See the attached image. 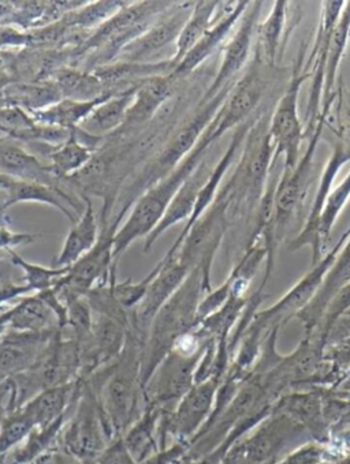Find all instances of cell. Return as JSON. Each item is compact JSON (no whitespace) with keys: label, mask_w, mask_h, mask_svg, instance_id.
I'll return each mask as SVG.
<instances>
[{"label":"cell","mask_w":350,"mask_h":464,"mask_svg":"<svg viewBox=\"0 0 350 464\" xmlns=\"http://www.w3.org/2000/svg\"><path fill=\"white\" fill-rule=\"evenodd\" d=\"M141 343L129 334L125 350L117 362L93 373L86 379L98 398L102 414L110 433L122 436L129 428L140 396H144L141 385Z\"/></svg>","instance_id":"3957f363"},{"label":"cell","mask_w":350,"mask_h":464,"mask_svg":"<svg viewBox=\"0 0 350 464\" xmlns=\"http://www.w3.org/2000/svg\"><path fill=\"white\" fill-rule=\"evenodd\" d=\"M0 227H9V216L6 215V209L0 207Z\"/></svg>","instance_id":"681fc988"},{"label":"cell","mask_w":350,"mask_h":464,"mask_svg":"<svg viewBox=\"0 0 350 464\" xmlns=\"http://www.w3.org/2000/svg\"><path fill=\"white\" fill-rule=\"evenodd\" d=\"M180 82L181 80L175 77L172 72L142 81L134 93L125 125L120 131L133 133L150 125L163 110L164 105L174 99Z\"/></svg>","instance_id":"ac0fdd59"},{"label":"cell","mask_w":350,"mask_h":464,"mask_svg":"<svg viewBox=\"0 0 350 464\" xmlns=\"http://www.w3.org/2000/svg\"><path fill=\"white\" fill-rule=\"evenodd\" d=\"M289 6L290 4L287 0H278L273 5L267 18L263 23H258L256 45L267 66H276L284 55L287 39L292 32V28L287 26Z\"/></svg>","instance_id":"d4e9b609"},{"label":"cell","mask_w":350,"mask_h":464,"mask_svg":"<svg viewBox=\"0 0 350 464\" xmlns=\"http://www.w3.org/2000/svg\"><path fill=\"white\" fill-rule=\"evenodd\" d=\"M350 42V2L345 4L344 12L341 18L334 29L331 36L330 47H328L327 63H326L325 86H323L322 105H320V115L330 118L331 110L335 104L338 92H336V82H338L339 67H341L342 59L346 53L347 45Z\"/></svg>","instance_id":"4316f807"},{"label":"cell","mask_w":350,"mask_h":464,"mask_svg":"<svg viewBox=\"0 0 350 464\" xmlns=\"http://www.w3.org/2000/svg\"><path fill=\"white\" fill-rule=\"evenodd\" d=\"M195 2H179L161 13L139 39L128 45L117 61L145 63L167 45L175 44L192 13Z\"/></svg>","instance_id":"2e32d148"},{"label":"cell","mask_w":350,"mask_h":464,"mask_svg":"<svg viewBox=\"0 0 350 464\" xmlns=\"http://www.w3.org/2000/svg\"><path fill=\"white\" fill-rule=\"evenodd\" d=\"M211 171L212 169H209L207 160H203L199 164L198 169L182 183L181 188L177 191L172 201L170 202V207L167 208L160 223H159L158 227L145 238L144 253H148L152 249L155 242L163 236L167 229L171 228L175 224L181 223V221H188L192 218L199 194H200L203 186L206 185Z\"/></svg>","instance_id":"7402d4cb"},{"label":"cell","mask_w":350,"mask_h":464,"mask_svg":"<svg viewBox=\"0 0 350 464\" xmlns=\"http://www.w3.org/2000/svg\"><path fill=\"white\" fill-rule=\"evenodd\" d=\"M349 161L350 142L341 134H336L333 153H331L330 159H328L327 164H326L322 175H320L316 196H315L314 202H312L306 226L303 227L297 238L289 246L292 252L303 249L304 246L311 247L312 266H316L322 260L323 245L319 238V221L323 208H325L326 201H327L328 196L333 190L334 182H335L339 171Z\"/></svg>","instance_id":"5bb4252c"},{"label":"cell","mask_w":350,"mask_h":464,"mask_svg":"<svg viewBox=\"0 0 350 464\" xmlns=\"http://www.w3.org/2000/svg\"><path fill=\"white\" fill-rule=\"evenodd\" d=\"M112 96H117V94H106V96L92 100V102L62 99L61 102H55V104L50 105L44 110L34 111L31 113L39 125L55 126V128L74 130L93 112L96 107H99L102 102H106Z\"/></svg>","instance_id":"1f68e13d"},{"label":"cell","mask_w":350,"mask_h":464,"mask_svg":"<svg viewBox=\"0 0 350 464\" xmlns=\"http://www.w3.org/2000/svg\"><path fill=\"white\" fill-rule=\"evenodd\" d=\"M83 201L85 205L83 215L70 228L63 247L55 260V268H70L98 244L101 226L96 218L92 199L90 197H83Z\"/></svg>","instance_id":"cb8c5ba5"},{"label":"cell","mask_w":350,"mask_h":464,"mask_svg":"<svg viewBox=\"0 0 350 464\" xmlns=\"http://www.w3.org/2000/svg\"><path fill=\"white\" fill-rule=\"evenodd\" d=\"M211 339L198 326L175 343L145 385L147 404L164 409L167 404L179 403L190 392L195 385L199 363Z\"/></svg>","instance_id":"5b68a950"},{"label":"cell","mask_w":350,"mask_h":464,"mask_svg":"<svg viewBox=\"0 0 350 464\" xmlns=\"http://www.w3.org/2000/svg\"><path fill=\"white\" fill-rule=\"evenodd\" d=\"M327 122L328 120L326 116L319 115L314 133L309 136L311 139H309L306 152L293 169H284L281 178L277 182L274 205H276V234L278 242L281 241L282 231L293 220L308 193L315 153L319 147L320 139H322Z\"/></svg>","instance_id":"8fae6325"},{"label":"cell","mask_w":350,"mask_h":464,"mask_svg":"<svg viewBox=\"0 0 350 464\" xmlns=\"http://www.w3.org/2000/svg\"><path fill=\"white\" fill-rule=\"evenodd\" d=\"M344 0L336 2H323L319 24H317L316 36L311 53L306 56V70L311 72L312 83L309 91L308 107H306V136L314 133L315 126L320 115L322 105L323 86H325L326 63H327L328 47L334 29L344 12Z\"/></svg>","instance_id":"7c38bea8"},{"label":"cell","mask_w":350,"mask_h":464,"mask_svg":"<svg viewBox=\"0 0 350 464\" xmlns=\"http://www.w3.org/2000/svg\"><path fill=\"white\" fill-rule=\"evenodd\" d=\"M96 150V148L78 139L74 129L66 142L48 150V169L55 179H69L90 163Z\"/></svg>","instance_id":"d6a6232c"},{"label":"cell","mask_w":350,"mask_h":464,"mask_svg":"<svg viewBox=\"0 0 350 464\" xmlns=\"http://www.w3.org/2000/svg\"><path fill=\"white\" fill-rule=\"evenodd\" d=\"M10 260L24 272L26 287L37 294L53 288L58 283V280L69 272V268H55V266L47 268V266L29 263V261L24 260L20 255H17L15 250L10 252Z\"/></svg>","instance_id":"8d00e7d4"},{"label":"cell","mask_w":350,"mask_h":464,"mask_svg":"<svg viewBox=\"0 0 350 464\" xmlns=\"http://www.w3.org/2000/svg\"><path fill=\"white\" fill-rule=\"evenodd\" d=\"M78 387L80 380L47 388L26 401L21 409L31 418L34 428L53 425L66 415L67 409L77 398Z\"/></svg>","instance_id":"484cf974"},{"label":"cell","mask_w":350,"mask_h":464,"mask_svg":"<svg viewBox=\"0 0 350 464\" xmlns=\"http://www.w3.org/2000/svg\"><path fill=\"white\" fill-rule=\"evenodd\" d=\"M322 453L320 448L308 445V447L296 452L295 455L289 456L287 460L281 464H317L322 459Z\"/></svg>","instance_id":"f6af8a7d"},{"label":"cell","mask_w":350,"mask_h":464,"mask_svg":"<svg viewBox=\"0 0 350 464\" xmlns=\"http://www.w3.org/2000/svg\"><path fill=\"white\" fill-rule=\"evenodd\" d=\"M349 199L350 172L335 188L331 190L325 208H323L319 221V238L323 246H325L326 241L330 239L331 231H333L334 226H335L336 218H339Z\"/></svg>","instance_id":"74e56055"},{"label":"cell","mask_w":350,"mask_h":464,"mask_svg":"<svg viewBox=\"0 0 350 464\" xmlns=\"http://www.w3.org/2000/svg\"><path fill=\"white\" fill-rule=\"evenodd\" d=\"M346 315H350V310H349V313H347V314H346Z\"/></svg>","instance_id":"816d5d0a"},{"label":"cell","mask_w":350,"mask_h":464,"mask_svg":"<svg viewBox=\"0 0 350 464\" xmlns=\"http://www.w3.org/2000/svg\"><path fill=\"white\" fill-rule=\"evenodd\" d=\"M228 212H230V196H228V188L223 186L211 207L188 232L179 253L175 255L190 272L200 268L209 287H211V272L215 255L228 228Z\"/></svg>","instance_id":"ba28073f"},{"label":"cell","mask_w":350,"mask_h":464,"mask_svg":"<svg viewBox=\"0 0 350 464\" xmlns=\"http://www.w3.org/2000/svg\"><path fill=\"white\" fill-rule=\"evenodd\" d=\"M261 6H263V2H250L244 17L234 29L233 36L223 48L222 63H220L219 70L212 82L209 83L206 93L201 97L200 102H209L228 83L238 81L237 77L249 62L253 43H256V32H258Z\"/></svg>","instance_id":"4fadbf2b"},{"label":"cell","mask_w":350,"mask_h":464,"mask_svg":"<svg viewBox=\"0 0 350 464\" xmlns=\"http://www.w3.org/2000/svg\"><path fill=\"white\" fill-rule=\"evenodd\" d=\"M53 81L58 85L63 99L92 102L112 93L107 91L104 83L93 74V72H88V70L85 72L75 67H61L55 72Z\"/></svg>","instance_id":"e575fe53"},{"label":"cell","mask_w":350,"mask_h":464,"mask_svg":"<svg viewBox=\"0 0 350 464\" xmlns=\"http://www.w3.org/2000/svg\"><path fill=\"white\" fill-rule=\"evenodd\" d=\"M26 361H28V354L21 348V344L9 343V344L0 345V373L12 371L17 368V365L25 363Z\"/></svg>","instance_id":"ee69618b"},{"label":"cell","mask_w":350,"mask_h":464,"mask_svg":"<svg viewBox=\"0 0 350 464\" xmlns=\"http://www.w3.org/2000/svg\"><path fill=\"white\" fill-rule=\"evenodd\" d=\"M211 290L204 279L203 271L200 268L193 269L181 287L159 310L141 347L142 390L161 361L171 352L175 343L200 325L199 306L204 294Z\"/></svg>","instance_id":"7a4b0ae2"},{"label":"cell","mask_w":350,"mask_h":464,"mask_svg":"<svg viewBox=\"0 0 350 464\" xmlns=\"http://www.w3.org/2000/svg\"><path fill=\"white\" fill-rule=\"evenodd\" d=\"M222 382L223 379L211 377L207 382L193 385L190 392L177 403V407L167 412L166 426L170 433L181 442L190 439L193 441L211 417Z\"/></svg>","instance_id":"e0dca14e"},{"label":"cell","mask_w":350,"mask_h":464,"mask_svg":"<svg viewBox=\"0 0 350 464\" xmlns=\"http://www.w3.org/2000/svg\"><path fill=\"white\" fill-rule=\"evenodd\" d=\"M271 116L263 112L253 120L242 150L241 159L236 171L231 175L226 188L230 196L231 207H249L260 204L270 180L274 163L273 140L270 136Z\"/></svg>","instance_id":"8992f818"},{"label":"cell","mask_w":350,"mask_h":464,"mask_svg":"<svg viewBox=\"0 0 350 464\" xmlns=\"http://www.w3.org/2000/svg\"><path fill=\"white\" fill-rule=\"evenodd\" d=\"M190 274V269L177 258V256L171 258L164 256L161 258L160 271L148 287L144 299L131 312V332L141 345L144 344L148 329L159 310L174 295L175 291L181 287Z\"/></svg>","instance_id":"9a60e30c"},{"label":"cell","mask_w":350,"mask_h":464,"mask_svg":"<svg viewBox=\"0 0 350 464\" xmlns=\"http://www.w3.org/2000/svg\"><path fill=\"white\" fill-rule=\"evenodd\" d=\"M31 464H81V460L67 453L66 450H62L43 453L42 456H39Z\"/></svg>","instance_id":"bcb514c9"},{"label":"cell","mask_w":350,"mask_h":464,"mask_svg":"<svg viewBox=\"0 0 350 464\" xmlns=\"http://www.w3.org/2000/svg\"><path fill=\"white\" fill-rule=\"evenodd\" d=\"M39 238L40 236L37 234L15 232L9 227H0V252L10 255V252H15L17 247L34 244Z\"/></svg>","instance_id":"7bdbcfd3"},{"label":"cell","mask_w":350,"mask_h":464,"mask_svg":"<svg viewBox=\"0 0 350 464\" xmlns=\"http://www.w3.org/2000/svg\"><path fill=\"white\" fill-rule=\"evenodd\" d=\"M349 310L350 283L331 299L325 314H323L322 321H320L319 328L315 332V334H312L323 348L327 345L328 334H330L331 329L335 325L336 321L346 315Z\"/></svg>","instance_id":"60d3db41"},{"label":"cell","mask_w":350,"mask_h":464,"mask_svg":"<svg viewBox=\"0 0 350 464\" xmlns=\"http://www.w3.org/2000/svg\"><path fill=\"white\" fill-rule=\"evenodd\" d=\"M53 320L56 317L50 307L39 295H34L0 315V329L10 325L15 334H48Z\"/></svg>","instance_id":"f546056e"},{"label":"cell","mask_w":350,"mask_h":464,"mask_svg":"<svg viewBox=\"0 0 350 464\" xmlns=\"http://www.w3.org/2000/svg\"><path fill=\"white\" fill-rule=\"evenodd\" d=\"M219 6H222L220 2H206V0L195 2L192 13H190L179 40L175 43V53L171 58L175 66H179L180 62L192 51V48L200 42L201 37L214 25L215 14Z\"/></svg>","instance_id":"836d02e7"},{"label":"cell","mask_w":350,"mask_h":464,"mask_svg":"<svg viewBox=\"0 0 350 464\" xmlns=\"http://www.w3.org/2000/svg\"><path fill=\"white\" fill-rule=\"evenodd\" d=\"M98 464H139L126 447L123 436L117 437L98 458Z\"/></svg>","instance_id":"b9f144b4"},{"label":"cell","mask_w":350,"mask_h":464,"mask_svg":"<svg viewBox=\"0 0 350 464\" xmlns=\"http://www.w3.org/2000/svg\"><path fill=\"white\" fill-rule=\"evenodd\" d=\"M161 412L163 409L160 407L147 404L141 417L129 429L126 436H123L129 452L139 464L152 458V453L156 450L155 433L160 422Z\"/></svg>","instance_id":"d590c367"},{"label":"cell","mask_w":350,"mask_h":464,"mask_svg":"<svg viewBox=\"0 0 350 464\" xmlns=\"http://www.w3.org/2000/svg\"><path fill=\"white\" fill-rule=\"evenodd\" d=\"M17 180L18 179H15V178L0 171V193H6L7 190L13 188V185H15Z\"/></svg>","instance_id":"c3c4849f"},{"label":"cell","mask_w":350,"mask_h":464,"mask_svg":"<svg viewBox=\"0 0 350 464\" xmlns=\"http://www.w3.org/2000/svg\"><path fill=\"white\" fill-rule=\"evenodd\" d=\"M34 429V423L23 409L10 411L0 426V458L21 444Z\"/></svg>","instance_id":"f35d334b"},{"label":"cell","mask_w":350,"mask_h":464,"mask_svg":"<svg viewBox=\"0 0 350 464\" xmlns=\"http://www.w3.org/2000/svg\"><path fill=\"white\" fill-rule=\"evenodd\" d=\"M12 392V385H10L9 380L5 382V384L0 385V426L4 423L5 418L9 414L10 409L9 406H5V398L7 395H10Z\"/></svg>","instance_id":"7dc6e473"},{"label":"cell","mask_w":350,"mask_h":464,"mask_svg":"<svg viewBox=\"0 0 350 464\" xmlns=\"http://www.w3.org/2000/svg\"><path fill=\"white\" fill-rule=\"evenodd\" d=\"M350 283V238L339 252L338 257L326 275L322 285L312 301L296 317L303 323L306 336H312L319 328L323 314L331 299Z\"/></svg>","instance_id":"44dd1931"},{"label":"cell","mask_w":350,"mask_h":464,"mask_svg":"<svg viewBox=\"0 0 350 464\" xmlns=\"http://www.w3.org/2000/svg\"><path fill=\"white\" fill-rule=\"evenodd\" d=\"M6 257H10V255H7V253L0 252V260H2V258H6Z\"/></svg>","instance_id":"f907efd6"},{"label":"cell","mask_w":350,"mask_h":464,"mask_svg":"<svg viewBox=\"0 0 350 464\" xmlns=\"http://www.w3.org/2000/svg\"><path fill=\"white\" fill-rule=\"evenodd\" d=\"M62 430L63 450L83 460L98 459L112 437L102 414L98 398L85 380H80L72 420Z\"/></svg>","instance_id":"9c48e42d"},{"label":"cell","mask_w":350,"mask_h":464,"mask_svg":"<svg viewBox=\"0 0 350 464\" xmlns=\"http://www.w3.org/2000/svg\"><path fill=\"white\" fill-rule=\"evenodd\" d=\"M236 82L228 83L209 102H199L193 115L172 130L160 150L150 160L145 161L136 178L121 191L117 201L121 207L118 213H128L141 194L171 174L175 169H179L180 164L195 150L204 131L215 120Z\"/></svg>","instance_id":"6da1fadb"},{"label":"cell","mask_w":350,"mask_h":464,"mask_svg":"<svg viewBox=\"0 0 350 464\" xmlns=\"http://www.w3.org/2000/svg\"><path fill=\"white\" fill-rule=\"evenodd\" d=\"M139 85L117 96L110 97L106 102H102L99 107L93 110L78 129L83 133L96 137V139H109L121 130L125 125L126 116H128L129 108L133 102L134 93H136Z\"/></svg>","instance_id":"83f0119b"},{"label":"cell","mask_w":350,"mask_h":464,"mask_svg":"<svg viewBox=\"0 0 350 464\" xmlns=\"http://www.w3.org/2000/svg\"><path fill=\"white\" fill-rule=\"evenodd\" d=\"M23 202H37L55 208L72 224L77 223L83 212V204L73 198L67 191L62 190L59 186L18 179L13 188L5 193V201L0 207L7 210L13 205Z\"/></svg>","instance_id":"603a6c76"},{"label":"cell","mask_w":350,"mask_h":464,"mask_svg":"<svg viewBox=\"0 0 350 464\" xmlns=\"http://www.w3.org/2000/svg\"><path fill=\"white\" fill-rule=\"evenodd\" d=\"M161 268V260L156 264L155 268L140 282L134 283L133 280L128 279L126 282L118 283L117 280L112 282V291H114L115 298L120 302L121 306L128 312H133L140 302L144 299L145 294H147L148 287H150L152 280L155 279L156 275L159 274Z\"/></svg>","instance_id":"ab89813d"},{"label":"cell","mask_w":350,"mask_h":464,"mask_svg":"<svg viewBox=\"0 0 350 464\" xmlns=\"http://www.w3.org/2000/svg\"><path fill=\"white\" fill-rule=\"evenodd\" d=\"M276 410L292 418L298 425L306 426L316 436L325 434L327 420L323 412L322 391L284 395L277 403Z\"/></svg>","instance_id":"4dcf8cb0"},{"label":"cell","mask_w":350,"mask_h":464,"mask_svg":"<svg viewBox=\"0 0 350 464\" xmlns=\"http://www.w3.org/2000/svg\"><path fill=\"white\" fill-rule=\"evenodd\" d=\"M306 48L301 47L297 59L293 64L289 83L281 99L277 102L276 110L270 120V136L273 140L274 163L284 158V169H290L300 160L301 145L306 139V129L298 113V97L301 88L311 72L306 70Z\"/></svg>","instance_id":"52a82bcc"},{"label":"cell","mask_w":350,"mask_h":464,"mask_svg":"<svg viewBox=\"0 0 350 464\" xmlns=\"http://www.w3.org/2000/svg\"><path fill=\"white\" fill-rule=\"evenodd\" d=\"M250 2L241 0L236 2L231 9H228L225 14L220 15V20L215 21L209 32L201 37L200 42L192 48L190 53L180 62L179 66L175 67L172 74L179 80L184 81L195 72L207 59L211 58L218 48L225 43L230 32L236 29L245 12L249 7Z\"/></svg>","instance_id":"ffe728a7"},{"label":"cell","mask_w":350,"mask_h":464,"mask_svg":"<svg viewBox=\"0 0 350 464\" xmlns=\"http://www.w3.org/2000/svg\"><path fill=\"white\" fill-rule=\"evenodd\" d=\"M0 171L15 179L59 186L47 166L12 140L0 139Z\"/></svg>","instance_id":"f1b7e54d"},{"label":"cell","mask_w":350,"mask_h":464,"mask_svg":"<svg viewBox=\"0 0 350 464\" xmlns=\"http://www.w3.org/2000/svg\"><path fill=\"white\" fill-rule=\"evenodd\" d=\"M253 120H255V118H253ZM253 120H249L247 121V122L242 123V125L238 126V128L236 129V131H234L233 139H231L228 150H225L222 158L218 161L217 166L212 169L206 185L203 186V188L200 190V194H199L198 202H196L192 218H190V220L187 221V224H185L184 229H182L179 238L175 239L174 244L170 247L169 252L166 253V257H174V256L179 253L185 237L188 236V232L190 231V228L195 226L196 221L204 215V212L211 207L212 202L217 198L218 193L220 191V185H222L223 178H225L226 172L230 169L231 164H233L234 158H236L239 148L244 145L245 139H247L248 133H249L250 128H252Z\"/></svg>","instance_id":"d6986e66"},{"label":"cell","mask_w":350,"mask_h":464,"mask_svg":"<svg viewBox=\"0 0 350 464\" xmlns=\"http://www.w3.org/2000/svg\"><path fill=\"white\" fill-rule=\"evenodd\" d=\"M214 139V121L209 126L200 141L196 145L190 155L175 169L171 174L167 175L160 182L148 188L131 207L129 218L125 223L121 224L120 229L114 238V258L120 261L121 256L131 247L137 239L147 238L151 232L158 227L166 213L170 202L174 198L177 191L181 188L187 178L198 169L199 164L204 160L207 152Z\"/></svg>","instance_id":"277c9868"},{"label":"cell","mask_w":350,"mask_h":464,"mask_svg":"<svg viewBox=\"0 0 350 464\" xmlns=\"http://www.w3.org/2000/svg\"><path fill=\"white\" fill-rule=\"evenodd\" d=\"M349 238L350 227L342 234L338 244L325 257H322V260L316 266H312L311 271L287 295L282 296L274 306L268 307L263 312L256 313L249 326L263 334V332L271 331L274 328H281L282 324L287 323L290 318L297 315L316 295L326 275L330 271L331 266H333L334 261L338 257L339 252Z\"/></svg>","instance_id":"30bf717a"}]
</instances>
